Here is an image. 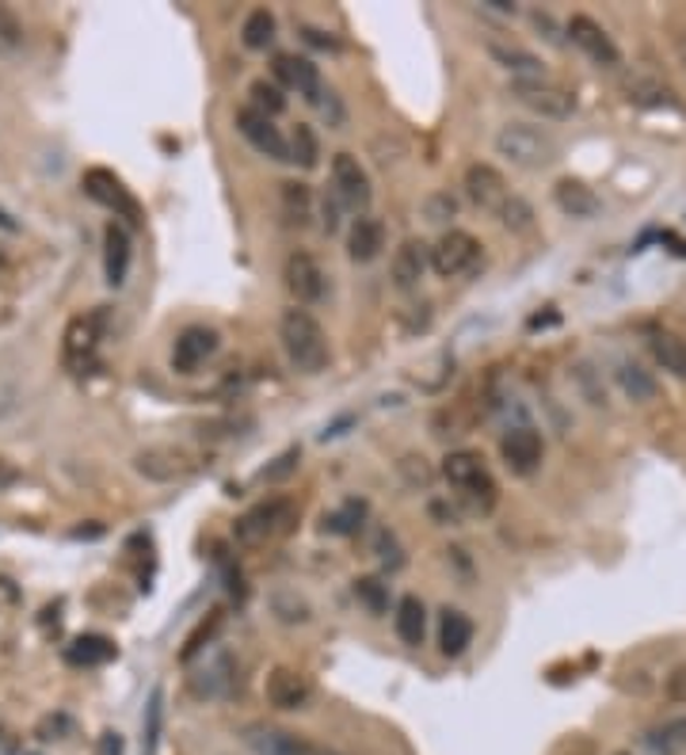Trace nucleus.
<instances>
[{
    "label": "nucleus",
    "mask_w": 686,
    "mask_h": 755,
    "mask_svg": "<svg viewBox=\"0 0 686 755\" xmlns=\"http://www.w3.org/2000/svg\"><path fill=\"white\" fill-rule=\"evenodd\" d=\"M161 721H164V690H153L146 706V725H141V748L146 755H156V744H161Z\"/></svg>",
    "instance_id": "nucleus-39"
},
{
    "label": "nucleus",
    "mask_w": 686,
    "mask_h": 755,
    "mask_svg": "<svg viewBox=\"0 0 686 755\" xmlns=\"http://www.w3.org/2000/svg\"><path fill=\"white\" fill-rule=\"evenodd\" d=\"M313 755H344V752H336V748H317V744H313Z\"/></svg>",
    "instance_id": "nucleus-52"
},
{
    "label": "nucleus",
    "mask_w": 686,
    "mask_h": 755,
    "mask_svg": "<svg viewBox=\"0 0 686 755\" xmlns=\"http://www.w3.org/2000/svg\"><path fill=\"white\" fill-rule=\"evenodd\" d=\"M126 271H130V233L112 222L104 230V275L112 287H123Z\"/></svg>",
    "instance_id": "nucleus-25"
},
{
    "label": "nucleus",
    "mask_w": 686,
    "mask_h": 755,
    "mask_svg": "<svg viewBox=\"0 0 686 755\" xmlns=\"http://www.w3.org/2000/svg\"><path fill=\"white\" fill-rule=\"evenodd\" d=\"M397 469H400V477H405L408 485H412V489H428L431 485V466H428V458H423V454H405V458L397 462Z\"/></svg>",
    "instance_id": "nucleus-41"
},
{
    "label": "nucleus",
    "mask_w": 686,
    "mask_h": 755,
    "mask_svg": "<svg viewBox=\"0 0 686 755\" xmlns=\"http://www.w3.org/2000/svg\"><path fill=\"white\" fill-rule=\"evenodd\" d=\"M317 161H321L317 133H313V126L298 123L294 133H290V164H302V169H317Z\"/></svg>",
    "instance_id": "nucleus-37"
},
{
    "label": "nucleus",
    "mask_w": 686,
    "mask_h": 755,
    "mask_svg": "<svg viewBox=\"0 0 686 755\" xmlns=\"http://www.w3.org/2000/svg\"><path fill=\"white\" fill-rule=\"evenodd\" d=\"M233 687H236V660H233V652H225V649L210 652V657L202 660V667H195V675H191L195 698H207V702L233 695Z\"/></svg>",
    "instance_id": "nucleus-16"
},
{
    "label": "nucleus",
    "mask_w": 686,
    "mask_h": 755,
    "mask_svg": "<svg viewBox=\"0 0 686 755\" xmlns=\"http://www.w3.org/2000/svg\"><path fill=\"white\" fill-rule=\"evenodd\" d=\"M626 100L637 107H667L672 104V89L652 81V77H633V81H626Z\"/></svg>",
    "instance_id": "nucleus-35"
},
{
    "label": "nucleus",
    "mask_w": 686,
    "mask_h": 755,
    "mask_svg": "<svg viewBox=\"0 0 686 755\" xmlns=\"http://www.w3.org/2000/svg\"><path fill=\"white\" fill-rule=\"evenodd\" d=\"M282 214H287L290 225H298V230H305L313 218V195L305 184H298V179H287L282 184Z\"/></svg>",
    "instance_id": "nucleus-32"
},
{
    "label": "nucleus",
    "mask_w": 686,
    "mask_h": 755,
    "mask_svg": "<svg viewBox=\"0 0 686 755\" xmlns=\"http://www.w3.org/2000/svg\"><path fill=\"white\" fill-rule=\"evenodd\" d=\"M500 454L508 462L511 474L531 477L534 469L542 466V454H546V443L534 428H511L508 435L500 439Z\"/></svg>",
    "instance_id": "nucleus-21"
},
{
    "label": "nucleus",
    "mask_w": 686,
    "mask_h": 755,
    "mask_svg": "<svg viewBox=\"0 0 686 755\" xmlns=\"http://www.w3.org/2000/svg\"><path fill=\"white\" fill-rule=\"evenodd\" d=\"M480 4L488 8V12H500V15H515V4L511 0H480Z\"/></svg>",
    "instance_id": "nucleus-51"
},
{
    "label": "nucleus",
    "mask_w": 686,
    "mask_h": 755,
    "mask_svg": "<svg viewBox=\"0 0 686 755\" xmlns=\"http://www.w3.org/2000/svg\"><path fill=\"white\" fill-rule=\"evenodd\" d=\"M508 96L519 107H526L531 115L549 123H561L575 112V92H569L565 84L549 81V77H531V81H511Z\"/></svg>",
    "instance_id": "nucleus-6"
},
{
    "label": "nucleus",
    "mask_w": 686,
    "mask_h": 755,
    "mask_svg": "<svg viewBox=\"0 0 686 755\" xmlns=\"http://www.w3.org/2000/svg\"><path fill=\"white\" fill-rule=\"evenodd\" d=\"M565 31H569L572 46H580V54L591 61V66H598V69H618L621 66L618 43H614L611 31H606L598 20H591V15H583V12H575Z\"/></svg>",
    "instance_id": "nucleus-9"
},
{
    "label": "nucleus",
    "mask_w": 686,
    "mask_h": 755,
    "mask_svg": "<svg viewBox=\"0 0 686 755\" xmlns=\"http://www.w3.org/2000/svg\"><path fill=\"white\" fill-rule=\"evenodd\" d=\"M340 210H347L340 202V195L328 187L325 195H321V225H325V233H336L340 230Z\"/></svg>",
    "instance_id": "nucleus-44"
},
{
    "label": "nucleus",
    "mask_w": 686,
    "mask_h": 755,
    "mask_svg": "<svg viewBox=\"0 0 686 755\" xmlns=\"http://www.w3.org/2000/svg\"><path fill=\"white\" fill-rule=\"evenodd\" d=\"M222 348V336L210 325H187L176 336V348H172V371L176 374H199L210 359Z\"/></svg>",
    "instance_id": "nucleus-11"
},
{
    "label": "nucleus",
    "mask_w": 686,
    "mask_h": 755,
    "mask_svg": "<svg viewBox=\"0 0 686 755\" xmlns=\"http://www.w3.org/2000/svg\"><path fill=\"white\" fill-rule=\"evenodd\" d=\"M81 184H84V195H89V199H96L100 207L115 210V214L126 218L130 225H141V207H138V199H133V195L126 191V184L115 176V172H107V169H89V172H84Z\"/></svg>",
    "instance_id": "nucleus-13"
},
{
    "label": "nucleus",
    "mask_w": 686,
    "mask_h": 755,
    "mask_svg": "<svg viewBox=\"0 0 686 755\" xmlns=\"http://www.w3.org/2000/svg\"><path fill=\"white\" fill-rule=\"evenodd\" d=\"M248 107L252 112H259V115H267V119H275V115H282L287 112V96H282V89L279 84H271V81H252L248 84Z\"/></svg>",
    "instance_id": "nucleus-36"
},
{
    "label": "nucleus",
    "mask_w": 686,
    "mask_h": 755,
    "mask_svg": "<svg viewBox=\"0 0 686 755\" xmlns=\"http://www.w3.org/2000/svg\"><path fill=\"white\" fill-rule=\"evenodd\" d=\"M649 351L656 359L660 371H667L672 378H686V340L675 333H652Z\"/></svg>",
    "instance_id": "nucleus-28"
},
{
    "label": "nucleus",
    "mask_w": 686,
    "mask_h": 755,
    "mask_svg": "<svg viewBox=\"0 0 686 755\" xmlns=\"http://www.w3.org/2000/svg\"><path fill=\"white\" fill-rule=\"evenodd\" d=\"M362 519H367V500H344L340 508L325 511V519H321V526H325V534H354L362 526Z\"/></svg>",
    "instance_id": "nucleus-33"
},
{
    "label": "nucleus",
    "mask_w": 686,
    "mask_h": 755,
    "mask_svg": "<svg viewBox=\"0 0 686 755\" xmlns=\"http://www.w3.org/2000/svg\"><path fill=\"white\" fill-rule=\"evenodd\" d=\"M393 626H397V637L408 644V649H420L423 637H428V611H423V603L416 600V595H405V600L397 603V618H393Z\"/></svg>",
    "instance_id": "nucleus-27"
},
{
    "label": "nucleus",
    "mask_w": 686,
    "mask_h": 755,
    "mask_svg": "<svg viewBox=\"0 0 686 755\" xmlns=\"http://www.w3.org/2000/svg\"><path fill=\"white\" fill-rule=\"evenodd\" d=\"M644 748L652 755H683L686 752V713L683 718H667L664 725H652L644 733Z\"/></svg>",
    "instance_id": "nucleus-29"
},
{
    "label": "nucleus",
    "mask_w": 686,
    "mask_h": 755,
    "mask_svg": "<svg viewBox=\"0 0 686 755\" xmlns=\"http://www.w3.org/2000/svg\"><path fill=\"white\" fill-rule=\"evenodd\" d=\"M672 46H675V58H679V66L686 69V27H679V31H675Z\"/></svg>",
    "instance_id": "nucleus-50"
},
{
    "label": "nucleus",
    "mask_w": 686,
    "mask_h": 755,
    "mask_svg": "<svg viewBox=\"0 0 686 755\" xmlns=\"http://www.w3.org/2000/svg\"><path fill=\"white\" fill-rule=\"evenodd\" d=\"M500 222L508 225L511 233H526V230H531V225H534V210H531V202L519 199V195H511L508 207L500 210Z\"/></svg>",
    "instance_id": "nucleus-40"
},
{
    "label": "nucleus",
    "mask_w": 686,
    "mask_h": 755,
    "mask_svg": "<svg viewBox=\"0 0 686 755\" xmlns=\"http://www.w3.org/2000/svg\"><path fill=\"white\" fill-rule=\"evenodd\" d=\"M385 248V222L374 214H362L351 222V230H347V256L354 259V264H370V259H377Z\"/></svg>",
    "instance_id": "nucleus-23"
},
{
    "label": "nucleus",
    "mask_w": 686,
    "mask_h": 755,
    "mask_svg": "<svg viewBox=\"0 0 686 755\" xmlns=\"http://www.w3.org/2000/svg\"><path fill=\"white\" fill-rule=\"evenodd\" d=\"M104 333H107V313H104V310L81 313V317L69 321V325H66V336H61V356H66V367H73V371L89 367L92 359H96Z\"/></svg>",
    "instance_id": "nucleus-8"
},
{
    "label": "nucleus",
    "mask_w": 686,
    "mask_h": 755,
    "mask_svg": "<svg viewBox=\"0 0 686 755\" xmlns=\"http://www.w3.org/2000/svg\"><path fill=\"white\" fill-rule=\"evenodd\" d=\"M133 474L146 477V481L153 485H179L187 481V477H195L202 469V458L195 451H187V446H176V443H153V446H141L138 454H133Z\"/></svg>",
    "instance_id": "nucleus-5"
},
{
    "label": "nucleus",
    "mask_w": 686,
    "mask_h": 755,
    "mask_svg": "<svg viewBox=\"0 0 686 755\" xmlns=\"http://www.w3.org/2000/svg\"><path fill=\"white\" fill-rule=\"evenodd\" d=\"M279 344L287 363L305 378L321 374L328 367V359H333L325 325L310 310H302V305H294V310H287L279 317Z\"/></svg>",
    "instance_id": "nucleus-1"
},
{
    "label": "nucleus",
    "mask_w": 686,
    "mask_h": 755,
    "mask_svg": "<svg viewBox=\"0 0 686 755\" xmlns=\"http://www.w3.org/2000/svg\"><path fill=\"white\" fill-rule=\"evenodd\" d=\"M241 741L256 755H313V744L302 733H290L282 725H267V721L244 725Z\"/></svg>",
    "instance_id": "nucleus-17"
},
{
    "label": "nucleus",
    "mask_w": 686,
    "mask_h": 755,
    "mask_svg": "<svg viewBox=\"0 0 686 755\" xmlns=\"http://www.w3.org/2000/svg\"><path fill=\"white\" fill-rule=\"evenodd\" d=\"M218 626H222V615L214 611V615H210V623H202V626L191 634V641H187V649H184V660H191L195 652H202V641H210V634H214Z\"/></svg>",
    "instance_id": "nucleus-46"
},
{
    "label": "nucleus",
    "mask_w": 686,
    "mask_h": 755,
    "mask_svg": "<svg viewBox=\"0 0 686 755\" xmlns=\"http://www.w3.org/2000/svg\"><path fill=\"white\" fill-rule=\"evenodd\" d=\"M462 187H465V195H469L473 207L485 210V214H496V218H500V210L508 207V199H511V187H508V179H503V172L492 169V164H480V161L465 169Z\"/></svg>",
    "instance_id": "nucleus-14"
},
{
    "label": "nucleus",
    "mask_w": 686,
    "mask_h": 755,
    "mask_svg": "<svg viewBox=\"0 0 686 755\" xmlns=\"http://www.w3.org/2000/svg\"><path fill=\"white\" fill-rule=\"evenodd\" d=\"M618 755H629V752H618Z\"/></svg>",
    "instance_id": "nucleus-53"
},
{
    "label": "nucleus",
    "mask_w": 686,
    "mask_h": 755,
    "mask_svg": "<svg viewBox=\"0 0 686 755\" xmlns=\"http://www.w3.org/2000/svg\"><path fill=\"white\" fill-rule=\"evenodd\" d=\"M241 43L248 46V50H267V46L275 43V15L267 12V8H252V12L244 15Z\"/></svg>",
    "instance_id": "nucleus-34"
},
{
    "label": "nucleus",
    "mask_w": 686,
    "mask_h": 755,
    "mask_svg": "<svg viewBox=\"0 0 686 755\" xmlns=\"http://www.w3.org/2000/svg\"><path fill=\"white\" fill-rule=\"evenodd\" d=\"M485 50H488V58H492L496 66L508 69L511 81H531V77H546V66H542L538 54L526 50V46H519V43H511V38L488 35L485 38Z\"/></svg>",
    "instance_id": "nucleus-20"
},
{
    "label": "nucleus",
    "mask_w": 686,
    "mask_h": 755,
    "mask_svg": "<svg viewBox=\"0 0 686 755\" xmlns=\"http://www.w3.org/2000/svg\"><path fill=\"white\" fill-rule=\"evenodd\" d=\"M554 202L565 218H575V222H591V218L603 210V199H598L583 179H557Z\"/></svg>",
    "instance_id": "nucleus-22"
},
{
    "label": "nucleus",
    "mask_w": 686,
    "mask_h": 755,
    "mask_svg": "<svg viewBox=\"0 0 686 755\" xmlns=\"http://www.w3.org/2000/svg\"><path fill=\"white\" fill-rule=\"evenodd\" d=\"M428 267H431V248L423 245V241L408 237L405 245L397 248V256H393V282H397V290H412L416 282L423 279Z\"/></svg>",
    "instance_id": "nucleus-24"
},
{
    "label": "nucleus",
    "mask_w": 686,
    "mask_h": 755,
    "mask_svg": "<svg viewBox=\"0 0 686 755\" xmlns=\"http://www.w3.org/2000/svg\"><path fill=\"white\" fill-rule=\"evenodd\" d=\"M275 77L282 81V89L298 92L305 104H321V96H325L321 69L313 66L310 58H302V54H279V58H275Z\"/></svg>",
    "instance_id": "nucleus-18"
},
{
    "label": "nucleus",
    "mask_w": 686,
    "mask_h": 755,
    "mask_svg": "<svg viewBox=\"0 0 686 755\" xmlns=\"http://www.w3.org/2000/svg\"><path fill=\"white\" fill-rule=\"evenodd\" d=\"M354 600H359L370 615H385V611H389V588L377 577H359L354 580Z\"/></svg>",
    "instance_id": "nucleus-38"
},
{
    "label": "nucleus",
    "mask_w": 686,
    "mask_h": 755,
    "mask_svg": "<svg viewBox=\"0 0 686 755\" xmlns=\"http://www.w3.org/2000/svg\"><path fill=\"white\" fill-rule=\"evenodd\" d=\"M271 607H275V615H279L282 623H305V618H310V607H305L298 595H287V592L275 595Z\"/></svg>",
    "instance_id": "nucleus-42"
},
{
    "label": "nucleus",
    "mask_w": 686,
    "mask_h": 755,
    "mask_svg": "<svg viewBox=\"0 0 686 755\" xmlns=\"http://www.w3.org/2000/svg\"><path fill=\"white\" fill-rule=\"evenodd\" d=\"M473 644V623L462 611H443V623H439V649L443 657H462Z\"/></svg>",
    "instance_id": "nucleus-31"
},
{
    "label": "nucleus",
    "mask_w": 686,
    "mask_h": 755,
    "mask_svg": "<svg viewBox=\"0 0 686 755\" xmlns=\"http://www.w3.org/2000/svg\"><path fill=\"white\" fill-rule=\"evenodd\" d=\"M294 462H298V451H287V454L279 458V466L264 469V477H267V481H279V477H287L290 469H294Z\"/></svg>",
    "instance_id": "nucleus-48"
},
{
    "label": "nucleus",
    "mask_w": 686,
    "mask_h": 755,
    "mask_svg": "<svg viewBox=\"0 0 686 755\" xmlns=\"http://www.w3.org/2000/svg\"><path fill=\"white\" fill-rule=\"evenodd\" d=\"M492 146L503 161L515 164V169H523V172H538L557 161V138L546 126H534V123H503L500 130H496Z\"/></svg>",
    "instance_id": "nucleus-3"
},
{
    "label": "nucleus",
    "mask_w": 686,
    "mask_h": 755,
    "mask_svg": "<svg viewBox=\"0 0 686 755\" xmlns=\"http://www.w3.org/2000/svg\"><path fill=\"white\" fill-rule=\"evenodd\" d=\"M20 481V469H15V462L0 458V489H8V485Z\"/></svg>",
    "instance_id": "nucleus-49"
},
{
    "label": "nucleus",
    "mask_w": 686,
    "mask_h": 755,
    "mask_svg": "<svg viewBox=\"0 0 686 755\" xmlns=\"http://www.w3.org/2000/svg\"><path fill=\"white\" fill-rule=\"evenodd\" d=\"M480 264V241L465 230H446L443 237L431 245V271L439 279H457L469 275Z\"/></svg>",
    "instance_id": "nucleus-7"
},
{
    "label": "nucleus",
    "mask_w": 686,
    "mask_h": 755,
    "mask_svg": "<svg viewBox=\"0 0 686 755\" xmlns=\"http://www.w3.org/2000/svg\"><path fill=\"white\" fill-rule=\"evenodd\" d=\"M282 282H287L290 298H294L302 310H305V305L325 302L328 275H325V267H321L317 259L310 256V252H290L287 267H282Z\"/></svg>",
    "instance_id": "nucleus-10"
},
{
    "label": "nucleus",
    "mask_w": 686,
    "mask_h": 755,
    "mask_svg": "<svg viewBox=\"0 0 686 755\" xmlns=\"http://www.w3.org/2000/svg\"><path fill=\"white\" fill-rule=\"evenodd\" d=\"M614 382H618V390L626 393L633 405H649V400H656V393H660L656 378L644 371L641 363H633V359H621V363L614 367Z\"/></svg>",
    "instance_id": "nucleus-26"
},
{
    "label": "nucleus",
    "mask_w": 686,
    "mask_h": 755,
    "mask_svg": "<svg viewBox=\"0 0 686 755\" xmlns=\"http://www.w3.org/2000/svg\"><path fill=\"white\" fill-rule=\"evenodd\" d=\"M264 695L275 710H305L310 698H313V683L305 680L302 672H294V667L279 664V667H271V675H267Z\"/></svg>",
    "instance_id": "nucleus-19"
},
{
    "label": "nucleus",
    "mask_w": 686,
    "mask_h": 755,
    "mask_svg": "<svg viewBox=\"0 0 686 755\" xmlns=\"http://www.w3.org/2000/svg\"><path fill=\"white\" fill-rule=\"evenodd\" d=\"M66 660L73 667H100V664H107V660H115V644L100 634H84L66 649Z\"/></svg>",
    "instance_id": "nucleus-30"
},
{
    "label": "nucleus",
    "mask_w": 686,
    "mask_h": 755,
    "mask_svg": "<svg viewBox=\"0 0 686 755\" xmlns=\"http://www.w3.org/2000/svg\"><path fill=\"white\" fill-rule=\"evenodd\" d=\"M443 477L454 489L457 503L473 515H488L500 500V489H496L492 474H488L485 458L477 451H451L443 458Z\"/></svg>",
    "instance_id": "nucleus-2"
},
{
    "label": "nucleus",
    "mask_w": 686,
    "mask_h": 755,
    "mask_svg": "<svg viewBox=\"0 0 686 755\" xmlns=\"http://www.w3.org/2000/svg\"><path fill=\"white\" fill-rule=\"evenodd\" d=\"M423 214H428V222H451V218L457 214V202L454 195L446 191H435L428 202H423Z\"/></svg>",
    "instance_id": "nucleus-43"
},
{
    "label": "nucleus",
    "mask_w": 686,
    "mask_h": 755,
    "mask_svg": "<svg viewBox=\"0 0 686 755\" xmlns=\"http://www.w3.org/2000/svg\"><path fill=\"white\" fill-rule=\"evenodd\" d=\"M333 191L340 195V202L347 210H367L370 199H374V187H370L367 169L359 164V156L351 153H336L333 156Z\"/></svg>",
    "instance_id": "nucleus-15"
},
{
    "label": "nucleus",
    "mask_w": 686,
    "mask_h": 755,
    "mask_svg": "<svg viewBox=\"0 0 686 755\" xmlns=\"http://www.w3.org/2000/svg\"><path fill=\"white\" fill-rule=\"evenodd\" d=\"M298 523V500L294 497H267L259 503H252L248 511H244L241 519H236L233 534L241 546L256 549V546H267V542L282 538V534H290Z\"/></svg>",
    "instance_id": "nucleus-4"
},
{
    "label": "nucleus",
    "mask_w": 686,
    "mask_h": 755,
    "mask_svg": "<svg viewBox=\"0 0 686 755\" xmlns=\"http://www.w3.org/2000/svg\"><path fill=\"white\" fill-rule=\"evenodd\" d=\"M374 554H377V561L385 565V569H400V549H397V538H393L389 531H377V538H374Z\"/></svg>",
    "instance_id": "nucleus-45"
},
{
    "label": "nucleus",
    "mask_w": 686,
    "mask_h": 755,
    "mask_svg": "<svg viewBox=\"0 0 686 755\" xmlns=\"http://www.w3.org/2000/svg\"><path fill=\"white\" fill-rule=\"evenodd\" d=\"M236 130H241V138L248 141L259 156L290 164V138L275 126V119L252 112V107H241V112H236Z\"/></svg>",
    "instance_id": "nucleus-12"
},
{
    "label": "nucleus",
    "mask_w": 686,
    "mask_h": 755,
    "mask_svg": "<svg viewBox=\"0 0 686 755\" xmlns=\"http://www.w3.org/2000/svg\"><path fill=\"white\" fill-rule=\"evenodd\" d=\"M302 35H305V43H310V46H321V50H340V43H336L328 31L310 27V23H302Z\"/></svg>",
    "instance_id": "nucleus-47"
}]
</instances>
